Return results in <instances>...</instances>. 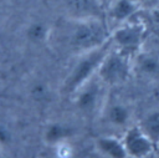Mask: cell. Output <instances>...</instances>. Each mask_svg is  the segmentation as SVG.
Returning a JSON list of instances; mask_svg holds the SVG:
<instances>
[{
	"mask_svg": "<svg viewBox=\"0 0 159 158\" xmlns=\"http://www.w3.org/2000/svg\"><path fill=\"white\" fill-rule=\"evenodd\" d=\"M143 11H154L159 10V0H135Z\"/></svg>",
	"mask_w": 159,
	"mask_h": 158,
	"instance_id": "cell-15",
	"label": "cell"
},
{
	"mask_svg": "<svg viewBox=\"0 0 159 158\" xmlns=\"http://www.w3.org/2000/svg\"><path fill=\"white\" fill-rule=\"evenodd\" d=\"M62 6L70 19H94L106 15L101 0H62Z\"/></svg>",
	"mask_w": 159,
	"mask_h": 158,
	"instance_id": "cell-5",
	"label": "cell"
},
{
	"mask_svg": "<svg viewBox=\"0 0 159 158\" xmlns=\"http://www.w3.org/2000/svg\"><path fill=\"white\" fill-rule=\"evenodd\" d=\"M133 68L149 81H159V52L140 50L134 56Z\"/></svg>",
	"mask_w": 159,
	"mask_h": 158,
	"instance_id": "cell-7",
	"label": "cell"
},
{
	"mask_svg": "<svg viewBox=\"0 0 159 158\" xmlns=\"http://www.w3.org/2000/svg\"><path fill=\"white\" fill-rule=\"evenodd\" d=\"M70 45L76 51H91L109 41V31L104 17L70 19Z\"/></svg>",
	"mask_w": 159,
	"mask_h": 158,
	"instance_id": "cell-1",
	"label": "cell"
},
{
	"mask_svg": "<svg viewBox=\"0 0 159 158\" xmlns=\"http://www.w3.org/2000/svg\"><path fill=\"white\" fill-rule=\"evenodd\" d=\"M129 118V111L122 105H114L109 109V119L114 124H124Z\"/></svg>",
	"mask_w": 159,
	"mask_h": 158,
	"instance_id": "cell-12",
	"label": "cell"
},
{
	"mask_svg": "<svg viewBox=\"0 0 159 158\" xmlns=\"http://www.w3.org/2000/svg\"><path fill=\"white\" fill-rule=\"evenodd\" d=\"M145 32L147 29L143 22L130 20L119 25L111 35V40L118 51L133 57L142 50L145 40Z\"/></svg>",
	"mask_w": 159,
	"mask_h": 158,
	"instance_id": "cell-2",
	"label": "cell"
},
{
	"mask_svg": "<svg viewBox=\"0 0 159 158\" xmlns=\"http://www.w3.org/2000/svg\"><path fill=\"white\" fill-rule=\"evenodd\" d=\"M124 147H125L127 153L130 154L132 157L144 158L154 151L155 144L140 129V127H133L125 134Z\"/></svg>",
	"mask_w": 159,
	"mask_h": 158,
	"instance_id": "cell-6",
	"label": "cell"
},
{
	"mask_svg": "<svg viewBox=\"0 0 159 158\" xmlns=\"http://www.w3.org/2000/svg\"><path fill=\"white\" fill-rule=\"evenodd\" d=\"M67 133H68L67 129H65L62 126L55 124V126H52V127L48 129V132H47V138H48L50 141H57V139L62 138L63 136H66Z\"/></svg>",
	"mask_w": 159,
	"mask_h": 158,
	"instance_id": "cell-14",
	"label": "cell"
},
{
	"mask_svg": "<svg viewBox=\"0 0 159 158\" xmlns=\"http://www.w3.org/2000/svg\"><path fill=\"white\" fill-rule=\"evenodd\" d=\"M43 87L41 86V85H37V86H35L34 87V90H32V93L34 95H36V96H42L43 95Z\"/></svg>",
	"mask_w": 159,
	"mask_h": 158,
	"instance_id": "cell-17",
	"label": "cell"
},
{
	"mask_svg": "<svg viewBox=\"0 0 159 158\" xmlns=\"http://www.w3.org/2000/svg\"><path fill=\"white\" fill-rule=\"evenodd\" d=\"M47 34V27L41 22H34L27 29V36L32 41H40L43 40Z\"/></svg>",
	"mask_w": 159,
	"mask_h": 158,
	"instance_id": "cell-13",
	"label": "cell"
},
{
	"mask_svg": "<svg viewBox=\"0 0 159 158\" xmlns=\"http://www.w3.org/2000/svg\"><path fill=\"white\" fill-rule=\"evenodd\" d=\"M99 92H101L99 85L94 81L91 82L88 85V87L81 93V96L78 98V106L84 111L92 109L99 97Z\"/></svg>",
	"mask_w": 159,
	"mask_h": 158,
	"instance_id": "cell-10",
	"label": "cell"
},
{
	"mask_svg": "<svg viewBox=\"0 0 159 158\" xmlns=\"http://www.w3.org/2000/svg\"><path fill=\"white\" fill-rule=\"evenodd\" d=\"M7 139H9V133H7V131H6L5 128L0 127V141H1V142H6Z\"/></svg>",
	"mask_w": 159,
	"mask_h": 158,
	"instance_id": "cell-16",
	"label": "cell"
},
{
	"mask_svg": "<svg viewBox=\"0 0 159 158\" xmlns=\"http://www.w3.org/2000/svg\"><path fill=\"white\" fill-rule=\"evenodd\" d=\"M101 1H102V4H103V5H104V7H106V9H107V7H108V6H109V4H111V2H112V1H113V0H101Z\"/></svg>",
	"mask_w": 159,
	"mask_h": 158,
	"instance_id": "cell-18",
	"label": "cell"
},
{
	"mask_svg": "<svg viewBox=\"0 0 159 158\" xmlns=\"http://www.w3.org/2000/svg\"><path fill=\"white\" fill-rule=\"evenodd\" d=\"M111 45H112V41L109 40L107 44H104L94 50L87 51L84 53V56L75 66L72 73L70 75L67 82H66L68 90H76L77 87H80L81 85H83L86 81H88L91 78V76L94 73V71L99 68L103 58L111 50Z\"/></svg>",
	"mask_w": 159,
	"mask_h": 158,
	"instance_id": "cell-3",
	"label": "cell"
},
{
	"mask_svg": "<svg viewBox=\"0 0 159 158\" xmlns=\"http://www.w3.org/2000/svg\"><path fill=\"white\" fill-rule=\"evenodd\" d=\"M140 129L157 146L159 144V111H152L142 121Z\"/></svg>",
	"mask_w": 159,
	"mask_h": 158,
	"instance_id": "cell-9",
	"label": "cell"
},
{
	"mask_svg": "<svg viewBox=\"0 0 159 158\" xmlns=\"http://www.w3.org/2000/svg\"><path fill=\"white\" fill-rule=\"evenodd\" d=\"M133 63L130 62V56L116 50H109L103 58L99 68V78L109 85L123 83L130 75Z\"/></svg>",
	"mask_w": 159,
	"mask_h": 158,
	"instance_id": "cell-4",
	"label": "cell"
},
{
	"mask_svg": "<svg viewBox=\"0 0 159 158\" xmlns=\"http://www.w3.org/2000/svg\"><path fill=\"white\" fill-rule=\"evenodd\" d=\"M157 147H158V151H159V144H157Z\"/></svg>",
	"mask_w": 159,
	"mask_h": 158,
	"instance_id": "cell-19",
	"label": "cell"
},
{
	"mask_svg": "<svg viewBox=\"0 0 159 158\" xmlns=\"http://www.w3.org/2000/svg\"><path fill=\"white\" fill-rule=\"evenodd\" d=\"M158 97H159V96H158Z\"/></svg>",
	"mask_w": 159,
	"mask_h": 158,
	"instance_id": "cell-20",
	"label": "cell"
},
{
	"mask_svg": "<svg viewBox=\"0 0 159 158\" xmlns=\"http://www.w3.org/2000/svg\"><path fill=\"white\" fill-rule=\"evenodd\" d=\"M139 11L140 7L135 0H113L106 9L108 19L117 22L118 26L133 20Z\"/></svg>",
	"mask_w": 159,
	"mask_h": 158,
	"instance_id": "cell-8",
	"label": "cell"
},
{
	"mask_svg": "<svg viewBox=\"0 0 159 158\" xmlns=\"http://www.w3.org/2000/svg\"><path fill=\"white\" fill-rule=\"evenodd\" d=\"M99 147L107 154H109L112 158H125V156L128 154L127 151H125L124 144L119 143L114 138H102V139H99Z\"/></svg>",
	"mask_w": 159,
	"mask_h": 158,
	"instance_id": "cell-11",
	"label": "cell"
}]
</instances>
